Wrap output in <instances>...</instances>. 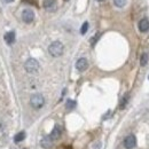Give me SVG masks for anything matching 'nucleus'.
Segmentation results:
<instances>
[{
    "mask_svg": "<svg viewBox=\"0 0 149 149\" xmlns=\"http://www.w3.org/2000/svg\"><path fill=\"white\" fill-rule=\"evenodd\" d=\"M25 139V132H19L17 133L15 136H14V141L15 142H21V141H23Z\"/></svg>",
    "mask_w": 149,
    "mask_h": 149,
    "instance_id": "12",
    "label": "nucleus"
},
{
    "mask_svg": "<svg viewBox=\"0 0 149 149\" xmlns=\"http://www.w3.org/2000/svg\"><path fill=\"white\" fill-rule=\"evenodd\" d=\"M61 133H62V130H61V127H60L58 125H56L55 127L53 129V131H52V133H51L49 138H51L52 140H57V139L61 136Z\"/></svg>",
    "mask_w": 149,
    "mask_h": 149,
    "instance_id": "8",
    "label": "nucleus"
},
{
    "mask_svg": "<svg viewBox=\"0 0 149 149\" xmlns=\"http://www.w3.org/2000/svg\"><path fill=\"white\" fill-rule=\"evenodd\" d=\"M87 30H88V22H85V23L83 24L81 29H80V33H81V35H85V33L87 32Z\"/></svg>",
    "mask_w": 149,
    "mask_h": 149,
    "instance_id": "17",
    "label": "nucleus"
},
{
    "mask_svg": "<svg viewBox=\"0 0 149 149\" xmlns=\"http://www.w3.org/2000/svg\"><path fill=\"white\" fill-rule=\"evenodd\" d=\"M96 1H99V2H103L104 0H96Z\"/></svg>",
    "mask_w": 149,
    "mask_h": 149,
    "instance_id": "19",
    "label": "nucleus"
},
{
    "mask_svg": "<svg viewBox=\"0 0 149 149\" xmlns=\"http://www.w3.org/2000/svg\"><path fill=\"white\" fill-rule=\"evenodd\" d=\"M74 107H76V102H74V100H68V101H67V109H68V110L74 109Z\"/></svg>",
    "mask_w": 149,
    "mask_h": 149,
    "instance_id": "16",
    "label": "nucleus"
},
{
    "mask_svg": "<svg viewBox=\"0 0 149 149\" xmlns=\"http://www.w3.org/2000/svg\"><path fill=\"white\" fill-rule=\"evenodd\" d=\"M113 3H115L116 7L122 8V7H124L126 5V0H113Z\"/></svg>",
    "mask_w": 149,
    "mask_h": 149,
    "instance_id": "15",
    "label": "nucleus"
},
{
    "mask_svg": "<svg viewBox=\"0 0 149 149\" xmlns=\"http://www.w3.org/2000/svg\"><path fill=\"white\" fill-rule=\"evenodd\" d=\"M148 54L147 53H143L142 55H141V60H140V64L142 65V67H145L147 63H148Z\"/></svg>",
    "mask_w": 149,
    "mask_h": 149,
    "instance_id": "14",
    "label": "nucleus"
},
{
    "mask_svg": "<svg viewBox=\"0 0 149 149\" xmlns=\"http://www.w3.org/2000/svg\"><path fill=\"white\" fill-rule=\"evenodd\" d=\"M139 30L141 32H147L149 30V21L147 19H142L139 22Z\"/></svg>",
    "mask_w": 149,
    "mask_h": 149,
    "instance_id": "7",
    "label": "nucleus"
},
{
    "mask_svg": "<svg viewBox=\"0 0 149 149\" xmlns=\"http://www.w3.org/2000/svg\"><path fill=\"white\" fill-rule=\"evenodd\" d=\"M52 139L49 138V136H46V138H44L41 141H40V145H41V147L45 149H48L52 147Z\"/></svg>",
    "mask_w": 149,
    "mask_h": 149,
    "instance_id": "11",
    "label": "nucleus"
},
{
    "mask_svg": "<svg viewBox=\"0 0 149 149\" xmlns=\"http://www.w3.org/2000/svg\"><path fill=\"white\" fill-rule=\"evenodd\" d=\"M5 1H6V2H13L14 0H5Z\"/></svg>",
    "mask_w": 149,
    "mask_h": 149,
    "instance_id": "18",
    "label": "nucleus"
},
{
    "mask_svg": "<svg viewBox=\"0 0 149 149\" xmlns=\"http://www.w3.org/2000/svg\"><path fill=\"white\" fill-rule=\"evenodd\" d=\"M124 146H125L126 149L134 148V147L136 146V138H135V135H133V134L127 135V136L125 138V140H124Z\"/></svg>",
    "mask_w": 149,
    "mask_h": 149,
    "instance_id": "4",
    "label": "nucleus"
},
{
    "mask_svg": "<svg viewBox=\"0 0 149 149\" xmlns=\"http://www.w3.org/2000/svg\"><path fill=\"white\" fill-rule=\"evenodd\" d=\"M22 19L25 23H31L35 19V13L31 9H24L22 12Z\"/></svg>",
    "mask_w": 149,
    "mask_h": 149,
    "instance_id": "5",
    "label": "nucleus"
},
{
    "mask_svg": "<svg viewBox=\"0 0 149 149\" xmlns=\"http://www.w3.org/2000/svg\"><path fill=\"white\" fill-rule=\"evenodd\" d=\"M129 97H130V95H129V94H125V95H124V97L122 99V102H120V104H119L120 109H124V108H125L126 103L129 102Z\"/></svg>",
    "mask_w": 149,
    "mask_h": 149,
    "instance_id": "13",
    "label": "nucleus"
},
{
    "mask_svg": "<svg viewBox=\"0 0 149 149\" xmlns=\"http://www.w3.org/2000/svg\"><path fill=\"white\" fill-rule=\"evenodd\" d=\"M87 67H88V62H87V60H86L85 57H81V58H79V60L76 62V68H77V70L80 71V72L85 71V70L87 69Z\"/></svg>",
    "mask_w": 149,
    "mask_h": 149,
    "instance_id": "6",
    "label": "nucleus"
},
{
    "mask_svg": "<svg viewBox=\"0 0 149 149\" xmlns=\"http://www.w3.org/2000/svg\"><path fill=\"white\" fill-rule=\"evenodd\" d=\"M24 68H25L26 72H29V74H36V72H38V70H39V63H38L37 60H35V58H29L25 62Z\"/></svg>",
    "mask_w": 149,
    "mask_h": 149,
    "instance_id": "2",
    "label": "nucleus"
},
{
    "mask_svg": "<svg viewBox=\"0 0 149 149\" xmlns=\"http://www.w3.org/2000/svg\"><path fill=\"white\" fill-rule=\"evenodd\" d=\"M56 0H44V7L47 10H53L55 9Z\"/></svg>",
    "mask_w": 149,
    "mask_h": 149,
    "instance_id": "10",
    "label": "nucleus"
},
{
    "mask_svg": "<svg viewBox=\"0 0 149 149\" xmlns=\"http://www.w3.org/2000/svg\"><path fill=\"white\" fill-rule=\"evenodd\" d=\"M5 41L8 44V45H12L14 41H15V32L14 31H9L5 35Z\"/></svg>",
    "mask_w": 149,
    "mask_h": 149,
    "instance_id": "9",
    "label": "nucleus"
},
{
    "mask_svg": "<svg viewBox=\"0 0 149 149\" xmlns=\"http://www.w3.org/2000/svg\"><path fill=\"white\" fill-rule=\"evenodd\" d=\"M30 103H31L32 108H35V109H40V108L45 104V99H44V96H42L41 94H35V95L31 96Z\"/></svg>",
    "mask_w": 149,
    "mask_h": 149,
    "instance_id": "3",
    "label": "nucleus"
},
{
    "mask_svg": "<svg viewBox=\"0 0 149 149\" xmlns=\"http://www.w3.org/2000/svg\"><path fill=\"white\" fill-rule=\"evenodd\" d=\"M63 52H64V46H63V44L61 41H54L48 47V53L53 57L61 56L63 54Z\"/></svg>",
    "mask_w": 149,
    "mask_h": 149,
    "instance_id": "1",
    "label": "nucleus"
}]
</instances>
